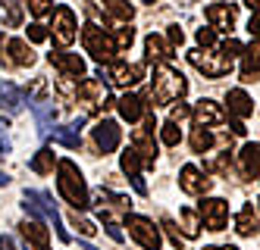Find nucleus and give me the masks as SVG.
Returning a JSON list of instances; mask_svg holds the SVG:
<instances>
[{
	"mask_svg": "<svg viewBox=\"0 0 260 250\" xmlns=\"http://www.w3.org/2000/svg\"><path fill=\"white\" fill-rule=\"evenodd\" d=\"M0 106H4L7 113H22V106H25V91L16 88V85H10V82H4V85H0Z\"/></svg>",
	"mask_w": 260,
	"mask_h": 250,
	"instance_id": "23",
	"label": "nucleus"
},
{
	"mask_svg": "<svg viewBox=\"0 0 260 250\" xmlns=\"http://www.w3.org/2000/svg\"><path fill=\"white\" fill-rule=\"evenodd\" d=\"M50 63L60 69V75H69V79H79V75H85V60H82L79 53L53 50V53H50Z\"/></svg>",
	"mask_w": 260,
	"mask_h": 250,
	"instance_id": "19",
	"label": "nucleus"
},
{
	"mask_svg": "<svg viewBox=\"0 0 260 250\" xmlns=\"http://www.w3.org/2000/svg\"><path fill=\"white\" fill-rule=\"evenodd\" d=\"M22 4L28 7L31 16H47V13H50V4H47V0H22Z\"/></svg>",
	"mask_w": 260,
	"mask_h": 250,
	"instance_id": "42",
	"label": "nucleus"
},
{
	"mask_svg": "<svg viewBox=\"0 0 260 250\" xmlns=\"http://www.w3.org/2000/svg\"><path fill=\"white\" fill-rule=\"evenodd\" d=\"M188 116H191V110L185 106V103H176V106L170 110V122H176V125H179V122H185Z\"/></svg>",
	"mask_w": 260,
	"mask_h": 250,
	"instance_id": "44",
	"label": "nucleus"
},
{
	"mask_svg": "<svg viewBox=\"0 0 260 250\" xmlns=\"http://www.w3.org/2000/svg\"><path fill=\"white\" fill-rule=\"evenodd\" d=\"M31 172H38V175H50L53 172V150H38L31 157Z\"/></svg>",
	"mask_w": 260,
	"mask_h": 250,
	"instance_id": "30",
	"label": "nucleus"
},
{
	"mask_svg": "<svg viewBox=\"0 0 260 250\" xmlns=\"http://www.w3.org/2000/svg\"><path fill=\"white\" fill-rule=\"evenodd\" d=\"M260 79V38H254V41L241 50V82L251 85Z\"/></svg>",
	"mask_w": 260,
	"mask_h": 250,
	"instance_id": "15",
	"label": "nucleus"
},
{
	"mask_svg": "<svg viewBox=\"0 0 260 250\" xmlns=\"http://www.w3.org/2000/svg\"><path fill=\"white\" fill-rule=\"evenodd\" d=\"M35 116H38V128L41 131H50L53 128V119H57V113H53L50 103H35Z\"/></svg>",
	"mask_w": 260,
	"mask_h": 250,
	"instance_id": "33",
	"label": "nucleus"
},
{
	"mask_svg": "<svg viewBox=\"0 0 260 250\" xmlns=\"http://www.w3.org/2000/svg\"><path fill=\"white\" fill-rule=\"evenodd\" d=\"M101 4H104V13L113 19V22H132L135 7L128 4V0H101Z\"/></svg>",
	"mask_w": 260,
	"mask_h": 250,
	"instance_id": "27",
	"label": "nucleus"
},
{
	"mask_svg": "<svg viewBox=\"0 0 260 250\" xmlns=\"http://www.w3.org/2000/svg\"><path fill=\"white\" fill-rule=\"evenodd\" d=\"M57 188H60V197H63L72 209H76V213L91 206L88 185H85L79 166L72 163V160H60V163H57Z\"/></svg>",
	"mask_w": 260,
	"mask_h": 250,
	"instance_id": "1",
	"label": "nucleus"
},
{
	"mask_svg": "<svg viewBox=\"0 0 260 250\" xmlns=\"http://www.w3.org/2000/svg\"><path fill=\"white\" fill-rule=\"evenodd\" d=\"M185 44V34L179 25H170V47H182Z\"/></svg>",
	"mask_w": 260,
	"mask_h": 250,
	"instance_id": "46",
	"label": "nucleus"
},
{
	"mask_svg": "<svg viewBox=\"0 0 260 250\" xmlns=\"http://www.w3.org/2000/svg\"><path fill=\"white\" fill-rule=\"evenodd\" d=\"M91 134H94V144L101 153H113L122 141V128L113 122V119H101L94 128H91Z\"/></svg>",
	"mask_w": 260,
	"mask_h": 250,
	"instance_id": "14",
	"label": "nucleus"
},
{
	"mask_svg": "<svg viewBox=\"0 0 260 250\" xmlns=\"http://www.w3.org/2000/svg\"><path fill=\"white\" fill-rule=\"evenodd\" d=\"M25 209L31 213V219H38L47 228H53V232L60 235V241H69V235L63 232V219L57 213V206L50 203V197L44 194V191H28V194H25Z\"/></svg>",
	"mask_w": 260,
	"mask_h": 250,
	"instance_id": "3",
	"label": "nucleus"
},
{
	"mask_svg": "<svg viewBox=\"0 0 260 250\" xmlns=\"http://www.w3.org/2000/svg\"><path fill=\"white\" fill-rule=\"evenodd\" d=\"M185 75L182 72H176L173 66H166V63H160L157 69H154V82H151V94L147 97L154 100V106H160V103H173V100H179L182 94H185Z\"/></svg>",
	"mask_w": 260,
	"mask_h": 250,
	"instance_id": "2",
	"label": "nucleus"
},
{
	"mask_svg": "<svg viewBox=\"0 0 260 250\" xmlns=\"http://www.w3.org/2000/svg\"><path fill=\"white\" fill-rule=\"evenodd\" d=\"M226 103H229V113H232L235 119H248L251 113H254V100H251L241 88H232V91H229Z\"/></svg>",
	"mask_w": 260,
	"mask_h": 250,
	"instance_id": "24",
	"label": "nucleus"
},
{
	"mask_svg": "<svg viewBox=\"0 0 260 250\" xmlns=\"http://www.w3.org/2000/svg\"><path fill=\"white\" fill-rule=\"evenodd\" d=\"M204 16L210 19V25L216 31H232V25H235V7H229V4H210L204 10Z\"/></svg>",
	"mask_w": 260,
	"mask_h": 250,
	"instance_id": "21",
	"label": "nucleus"
},
{
	"mask_svg": "<svg viewBox=\"0 0 260 250\" xmlns=\"http://www.w3.org/2000/svg\"><path fill=\"white\" fill-rule=\"evenodd\" d=\"M144 4H157V0H144Z\"/></svg>",
	"mask_w": 260,
	"mask_h": 250,
	"instance_id": "55",
	"label": "nucleus"
},
{
	"mask_svg": "<svg viewBox=\"0 0 260 250\" xmlns=\"http://www.w3.org/2000/svg\"><path fill=\"white\" fill-rule=\"evenodd\" d=\"M57 91H60V97L63 100H76V91H79V85L69 79V75H60L57 79Z\"/></svg>",
	"mask_w": 260,
	"mask_h": 250,
	"instance_id": "35",
	"label": "nucleus"
},
{
	"mask_svg": "<svg viewBox=\"0 0 260 250\" xmlns=\"http://www.w3.org/2000/svg\"><path fill=\"white\" fill-rule=\"evenodd\" d=\"M198 44H201V50L213 47L216 44V31L213 28H198Z\"/></svg>",
	"mask_w": 260,
	"mask_h": 250,
	"instance_id": "41",
	"label": "nucleus"
},
{
	"mask_svg": "<svg viewBox=\"0 0 260 250\" xmlns=\"http://www.w3.org/2000/svg\"><path fill=\"white\" fill-rule=\"evenodd\" d=\"M235 232L241 238H254L260 232V216H257V209L248 203V206H241L238 209V216H235Z\"/></svg>",
	"mask_w": 260,
	"mask_h": 250,
	"instance_id": "22",
	"label": "nucleus"
},
{
	"mask_svg": "<svg viewBox=\"0 0 260 250\" xmlns=\"http://www.w3.org/2000/svg\"><path fill=\"white\" fill-rule=\"evenodd\" d=\"M204 250H235V247H204Z\"/></svg>",
	"mask_w": 260,
	"mask_h": 250,
	"instance_id": "53",
	"label": "nucleus"
},
{
	"mask_svg": "<svg viewBox=\"0 0 260 250\" xmlns=\"http://www.w3.org/2000/svg\"><path fill=\"white\" fill-rule=\"evenodd\" d=\"M44 88H47V85H44V82L38 79V82H35V85H31V94H35V97H41V94H44Z\"/></svg>",
	"mask_w": 260,
	"mask_h": 250,
	"instance_id": "50",
	"label": "nucleus"
},
{
	"mask_svg": "<svg viewBox=\"0 0 260 250\" xmlns=\"http://www.w3.org/2000/svg\"><path fill=\"white\" fill-rule=\"evenodd\" d=\"M229 128H232V134H245V125H241L238 119H232V122H229Z\"/></svg>",
	"mask_w": 260,
	"mask_h": 250,
	"instance_id": "51",
	"label": "nucleus"
},
{
	"mask_svg": "<svg viewBox=\"0 0 260 250\" xmlns=\"http://www.w3.org/2000/svg\"><path fill=\"white\" fill-rule=\"evenodd\" d=\"M160 141H163L166 147H176V144L182 141V128H179L176 122H166V125L160 128Z\"/></svg>",
	"mask_w": 260,
	"mask_h": 250,
	"instance_id": "34",
	"label": "nucleus"
},
{
	"mask_svg": "<svg viewBox=\"0 0 260 250\" xmlns=\"http://www.w3.org/2000/svg\"><path fill=\"white\" fill-rule=\"evenodd\" d=\"M125 228H128V235H132V241L144 250H160V228L147 219V216H138V213H128L125 216Z\"/></svg>",
	"mask_w": 260,
	"mask_h": 250,
	"instance_id": "6",
	"label": "nucleus"
},
{
	"mask_svg": "<svg viewBox=\"0 0 260 250\" xmlns=\"http://www.w3.org/2000/svg\"><path fill=\"white\" fill-rule=\"evenodd\" d=\"M69 225H72V228H79V235H85V238H91V235L98 232V228H94V222L79 219V213H72V216H69Z\"/></svg>",
	"mask_w": 260,
	"mask_h": 250,
	"instance_id": "39",
	"label": "nucleus"
},
{
	"mask_svg": "<svg viewBox=\"0 0 260 250\" xmlns=\"http://www.w3.org/2000/svg\"><path fill=\"white\" fill-rule=\"evenodd\" d=\"M28 41H31V44L47 41V28H44V25H38V22H31V25H28Z\"/></svg>",
	"mask_w": 260,
	"mask_h": 250,
	"instance_id": "43",
	"label": "nucleus"
},
{
	"mask_svg": "<svg viewBox=\"0 0 260 250\" xmlns=\"http://www.w3.org/2000/svg\"><path fill=\"white\" fill-rule=\"evenodd\" d=\"M116 106H119V116L125 122H141L151 113V103H144V97H138V94H122L116 100Z\"/></svg>",
	"mask_w": 260,
	"mask_h": 250,
	"instance_id": "17",
	"label": "nucleus"
},
{
	"mask_svg": "<svg viewBox=\"0 0 260 250\" xmlns=\"http://www.w3.org/2000/svg\"><path fill=\"white\" fill-rule=\"evenodd\" d=\"M248 31H251L254 38H260V13H254V16H251V22H248Z\"/></svg>",
	"mask_w": 260,
	"mask_h": 250,
	"instance_id": "48",
	"label": "nucleus"
},
{
	"mask_svg": "<svg viewBox=\"0 0 260 250\" xmlns=\"http://www.w3.org/2000/svg\"><path fill=\"white\" fill-rule=\"evenodd\" d=\"M119 163H122V172L128 175V182L135 185V191H138V194H147V185L141 182V166H144V163H141V157H138V153H135L132 147H125Z\"/></svg>",
	"mask_w": 260,
	"mask_h": 250,
	"instance_id": "20",
	"label": "nucleus"
},
{
	"mask_svg": "<svg viewBox=\"0 0 260 250\" xmlns=\"http://www.w3.org/2000/svg\"><path fill=\"white\" fill-rule=\"evenodd\" d=\"M241 50H245V47H241V44L235 41V38H229V41H226V44H222V53H226V56H229V60H235V56H238Z\"/></svg>",
	"mask_w": 260,
	"mask_h": 250,
	"instance_id": "45",
	"label": "nucleus"
},
{
	"mask_svg": "<svg viewBox=\"0 0 260 250\" xmlns=\"http://www.w3.org/2000/svg\"><path fill=\"white\" fill-rule=\"evenodd\" d=\"M132 41H135V28H119L116 31V50H128V47H132Z\"/></svg>",
	"mask_w": 260,
	"mask_h": 250,
	"instance_id": "40",
	"label": "nucleus"
},
{
	"mask_svg": "<svg viewBox=\"0 0 260 250\" xmlns=\"http://www.w3.org/2000/svg\"><path fill=\"white\" fill-rule=\"evenodd\" d=\"M101 222H104V228L110 232V238H113V241H122V232H119V225H116V219H113V213H110V209H101Z\"/></svg>",
	"mask_w": 260,
	"mask_h": 250,
	"instance_id": "38",
	"label": "nucleus"
},
{
	"mask_svg": "<svg viewBox=\"0 0 260 250\" xmlns=\"http://www.w3.org/2000/svg\"><path fill=\"white\" fill-rule=\"evenodd\" d=\"M245 4H248V7H251L254 13H260V0H245Z\"/></svg>",
	"mask_w": 260,
	"mask_h": 250,
	"instance_id": "52",
	"label": "nucleus"
},
{
	"mask_svg": "<svg viewBox=\"0 0 260 250\" xmlns=\"http://www.w3.org/2000/svg\"><path fill=\"white\" fill-rule=\"evenodd\" d=\"M229 153H232V150L219 153L216 160H207V169H210V172H222V175H229V169H232V160H229Z\"/></svg>",
	"mask_w": 260,
	"mask_h": 250,
	"instance_id": "37",
	"label": "nucleus"
},
{
	"mask_svg": "<svg viewBox=\"0 0 260 250\" xmlns=\"http://www.w3.org/2000/svg\"><path fill=\"white\" fill-rule=\"evenodd\" d=\"M179 188L185 191V194H191V197H204V194L213 188V182L204 175L194 163H185L182 172H179Z\"/></svg>",
	"mask_w": 260,
	"mask_h": 250,
	"instance_id": "12",
	"label": "nucleus"
},
{
	"mask_svg": "<svg viewBox=\"0 0 260 250\" xmlns=\"http://www.w3.org/2000/svg\"><path fill=\"white\" fill-rule=\"evenodd\" d=\"M76 100H82L88 110H110V106H116V100L107 94L101 79H85L79 85V91H76Z\"/></svg>",
	"mask_w": 260,
	"mask_h": 250,
	"instance_id": "10",
	"label": "nucleus"
},
{
	"mask_svg": "<svg viewBox=\"0 0 260 250\" xmlns=\"http://www.w3.org/2000/svg\"><path fill=\"white\" fill-rule=\"evenodd\" d=\"M0 13H4V22L10 28H19L22 25V7H19V0H0Z\"/></svg>",
	"mask_w": 260,
	"mask_h": 250,
	"instance_id": "29",
	"label": "nucleus"
},
{
	"mask_svg": "<svg viewBox=\"0 0 260 250\" xmlns=\"http://www.w3.org/2000/svg\"><path fill=\"white\" fill-rule=\"evenodd\" d=\"M53 41H57L60 47H69L72 41H76V34H79V22H76V13H72L69 7H57L53 10Z\"/></svg>",
	"mask_w": 260,
	"mask_h": 250,
	"instance_id": "11",
	"label": "nucleus"
},
{
	"mask_svg": "<svg viewBox=\"0 0 260 250\" xmlns=\"http://www.w3.org/2000/svg\"><path fill=\"white\" fill-rule=\"evenodd\" d=\"M154 128H157V119L151 116V113H147V116H144V125H141V128H135V134H132V150L141 157V163H144V166H154V160H157Z\"/></svg>",
	"mask_w": 260,
	"mask_h": 250,
	"instance_id": "8",
	"label": "nucleus"
},
{
	"mask_svg": "<svg viewBox=\"0 0 260 250\" xmlns=\"http://www.w3.org/2000/svg\"><path fill=\"white\" fill-rule=\"evenodd\" d=\"M19 228H22V238H25L28 250H50V232H47L44 222H38V219H25Z\"/></svg>",
	"mask_w": 260,
	"mask_h": 250,
	"instance_id": "16",
	"label": "nucleus"
},
{
	"mask_svg": "<svg viewBox=\"0 0 260 250\" xmlns=\"http://www.w3.org/2000/svg\"><path fill=\"white\" fill-rule=\"evenodd\" d=\"M7 128H10L7 122H0V150L4 153H10V131Z\"/></svg>",
	"mask_w": 260,
	"mask_h": 250,
	"instance_id": "47",
	"label": "nucleus"
},
{
	"mask_svg": "<svg viewBox=\"0 0 260 250\" xmlns=\"http://www.w3.org/2000/svg\"><path fill=\"white\" fill-rule=\"evenodd\" d=\"M82 44H85V50L94 56V60L101 63V66H110V63H116V44H113V38H110L101 25H85L82 28Z\"/></svg>",
	"mask_w": 260,
	"mask_h": 250,
	"instance_id": "4",
	"label": "nucleus"
},
{
	"mask_svg": "<svg viewBox=\"0 0 260 250\" xmlns=\"http://www.w3.org/2000/svg\"><path fill=\"white\" fill-rule=\"evenodd\" d=\"M144 50H147V60H151V63H166L173 56V47L166 44L160 34H154V31L144 38Z\"/></svg>",
	"mask_w": 260,
	"mask_h": 250,
	"instance_id": "26",
	"label": "nucleus"
},
{
	"mask_svg": "<svg viewBox=\"0 0 260 250\" xmlns=\"http://www.w3.org/2000/svg\"><path fill=\"white\" fill-rule=\"evenodd\" d=\"M0 250H16V241L10 235H0Z\"/></svg>",
	"mask_w": 260,
	"mask_h": 250,
	"instance_id": "49",
	"label": "nucleus"
},
{
	"mask_svg": "<svg viewBox=\"0 0 260 250\" xmlns=\"http://www.w3.org/2000/svg\"><path fill=\"white\" fill-rule=\"evenodd\" d=\"M53 141L69 147V150H79L82 138H79V125H66V128H53Z\"/></svg>",
	"mask_w": 260,
	"mask_h": 250,
	"instance_id": "28",
	"label": "nucleus"
},
{
	"mask_svg": "<svg viewBox=\"0 0 260 250\" xmlns=\"http://www.w3.org/2000/svg\"><path fill=\"white\" fill-rule=\"evenodd\" d=\"M107 79L113 88H132L144 79V66L141 63H110Z\"/></svg>",
	"mask_w": 260,
	"mask_h": 250,
	"instance_id": "13",
	"label": "nucleus"
},
{
	"mask_svg": "<svg viewBox=\"0 0 260 250\" xmlns=\"http://www.w3.org/2000/svg\"><path fill=\"white\" fill-rule=\"evenodd\" d=\"M160 225H163V232H166V238H170V244H173L176 250H182V247H185V238L179 235V228H176V222H173V219H163Z\"/></svg>",
	"mask_w": 260,
	"mask_h": 250,
	"instance_id": "36",
	"label": "nucleus"
},
{
	"mask_svg": "<svg viewBox=\"0 0 260 250\" xmlns=\"http://www.w3.org/2000/svg\"><path fill=\"white\" fill-rule=\"evenodd\" d=\"M194 213L204 219V228L207 232H222L229 225V203L222 197H201Z\"/></svg>",
	"mask_w": 260,
	"mask_h": 250,
	"instance_id": "7",
	"label": "nucleus"
},
{
	"mask_svg": "<svg viewBox=\"0 0 260 250\" xmlns=\"http://www.w3.org/2000/svg\"><path fill=\"white\" fill-rule=\"evenodd\" d=\"M245 178H260V144H245L238 153Z\"/></svg>",
	"mask_w": 260,
	"mask_h": 250,
	"instance_id": "25",
	"label": "nucleus"
},
{
	"mask_svg": "<svg viewBox=\"0 0 260 250\" xmlns=\"http://www.w3.org/2000/svg\"><path fill=\"white\" fill-rule=\"evenodd\" d=\"M179 219H182V235L185 238H198L201 235V222L194 209H179Z\"/></svg>",
	"mask_w": 260,
	"mask_h": 250,
	"instance_id": "31",
	"label": "nucleus"
},
{
	"mask_svg": "<svg viewBox=\"0 0 260 250\" xmlns=\"http://www.w3.org/2000/svg\"><path fill=\"white\" fill-rule=\"evenodd\" d=\"M0 185H7V175H4V172H0Z\"/></svg>",
	"mask_w": 260,
	"mask_h": 250,
	"instance_id": "54",
	"label": "nucleus"
},
{
	"mask_svg": "<svg viewBox=\"0 0 260 250\" xmlns=\"http://www.w3.org/2000/svg\"><path fill=\"white\" fill-rule=\"evenodd\" d=\"M0 63L4 66H31L35 63V50L22 38H4L0 34Z\"/></svg>",
	"mask_w": 260,
	"mask_h": 250,
	"instance_id": "9",
	"label": "nucleus"
},
{
	"mask_svg": "<svg viewBox=\"0 0 260 250\" xmlns=\"http://www.w3.org/2000/svg\"><path fill=\"white\" fill-rule=\"evenodd\" d=\"M188 63L198 69V72H204L207 79H222V75H229L232 72V60L226 53H216V50H188Z\"/></svg>",
	"mask_w": 260,
	"mask_h": 250,
	"instance_id": "5",
	"label": "nucleus"
},
{
	"mask_svg": "<svg viewBox=\"0 0 260 250\" xmlns=\"http://www.w3.org/2000/svg\"><path fill=\"white\" fill-rule=\"evenodd\" d=\"M191 116H194L198 128H207V125H222L226 122V110H222L216 100H201Z\"/></svg>",
	"mask_w": 260,
	"mask_h": 250,
	"instance_id": "18",
	"label": "nucleus"
},
{
	"mask_svg": "<svg viewBox=\"0 0 260 250\" xmlns=\"http://www.w3.org/2000/svg\"><path fill=\"white\" fill-rule=\"evenodd\" d=\"M213 144H216V138H213L207 128H194V131H191V150H194V153H207Z\"/></svg>",
	"mask_w": 260,
	"mask_h": 250,
	"instance_id": "32",
	"label": "nucleus"
}]
</instances>
